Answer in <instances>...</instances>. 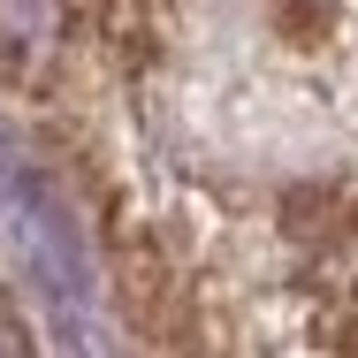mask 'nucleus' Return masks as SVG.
Segmentation results:
<instances>
[{
  "instance_id": "nucleus-1",
  "label": "nucleus",
  "mask_w": 358,
  "mask_h": 358,
  "mask_svg": "<svg viewBox=\"0 0 358 358\" xmlns=\"http://www.w3.org/2000/svg\"><path fill=\"white\" fill-rule=\"evenodd\" d=\"M0 358H38V343H31V328H23L15 305H0Z\"/></svg>"
}]
</instances>
